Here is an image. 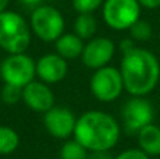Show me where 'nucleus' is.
Here are the masks:
<instances>
[{"instance_id": "nucleus-9", "label": "nucleus", "mask_w": 160, "mask_h": 159, "mask_svg": "<svg viewBox=\"0 0 160 159\" xmlns=\"http://www.w3.org/2000/svg\"><path fill=\"white\" fill-rule=\"evenodd\" d=\"M115 49L112 39L107 37H93L84 44L80 59L86 68L96 70L110 65L115 55Z\"/></svg>"}, {"instance_id": "nucleus-14", "label": "nucleus", "mask_w": 160, "mask_h": 159, "mask_svg": "<svg viewBox=\"0 0 160 159\" xmlns=\"http://www.w3.org/2000/svg\"><path fill=\"white\" fill-rule=\"evenodd\" d=\"M138 145L146 155L159 156L160 155V127L156 124H148L136 134Z\"/></svg>"}, {"instance_id": "nucleus-11", "label": "nucleus", "mask_w": 160, "mask_h": 159, "mask_svg": "<svg viewBox=\"0 0 160 159\" xmlns=\"http://www.w3.org/2000/svg\"><path fill=\"white\" fill-rule=\"evenodd\" d=\"M22 101L32 111L44 114L55 106V95L48 83L34 79L22 87Z\"/></svg>"}, {"instance_id": "nucleus-3", "label": "nucleus", "mask_w": 160, "mask_h": 159, "mask_svg": "<svg viewBox=\"0 0 160 159\" xmlns=\"http://www.w3.org/2000/svg\"><path fill=\"white\" fill-rule=\"evenodd\" d=\"M31 33L30 24L18 13H0V48L7 54L25 52L31 44Z\"/></svg>"}, {"instance_id": "nucleus-4", "label": "nucleus", "mask_w": 160, "mask_h": 159, "mask_svg": "<svg viewBox=\"0 0 160 159\" xmlns=\"http://www.w3.org/2000/svg\"><path fill=\"white\" fill-rule=\"evenodd\" d=\"M30 27L41 41L55 42L65 33V18L56 7L41 4L31 13Z\"/></svg>"}, {"instance_id": "nucleus-17", "label": "nucleus", "mask_w": 160, "mask_h": 159, "mask_svg": "<svg viewBox=\"0 0 160 159\" xmlns=\"http://www.w3.org/2000/svg\"><path fill=\"white\" fill-rule=\"evenodd\" d=\"M129 37L135 42H146L152 38L153 35V27L148 20L139 18L129 27Z\"/></svg>"}, {"instance_id": "nucleus-26", "label": "nucleus", "mask_w": 160, "mask_h": 159, "mask_svg": "<svg viewBox=\"0 0 160 159\" xmlns=\"http://www.w3.org/2000/svg\"><path fill=\"white\" fill-rule=\"evenodd\" d=\"M8 2H10V0H0V13H3V11L7 10Z\"/></svg>"}, {"instance_id": "nucleus-21", "label": "nucleus", "mask_w": 160, "mask_h": 159, "mask_svg": "<svg viewBox=\"0 0 160 159\" xmlns=\"http://www.w3.org/2000/svg\"><path fill=\"white\" fill-rule=\"evenodd\" d=\"M114 159H150L149 155H146L141 148H129L122 151L121 154H118Z\"/></svg>"}, {"instance_id": "nucleus-1", "label": "nucleus", "mask_w": 160, "mask_h": 159, "mask_svg": "<svg viewBox=\"0 0 160 159\" xmlns=\"http://www.w3.org/2000/svg\"><path fill=\"white\" fill-rule=\"evenodd\" d=\"M119 70L131 96H149L160 80V62L146 48L135 47L122 54Z\"/></svg>"}, {"instance_id": "nucleus-2", "label": "nucleus", "mask_w": 160, "mask_h": 159, "mask_svg": "<svg viewBox=\"0 0 160 159\" xmlns=\"http://www.w3.org/2000/svg\"><path fill=\"white\" fill-rule=\"evenodd\" d=\"M73 137L88 152L111 151L119 141L121 126L110 113L88 110L78 117Z\"/></svg>"}, {"instance_id": "nucleus-22", "label": "nucleus", "mask_w": 160, "mask_h": 159, "mask_svg": "<svg viewBox=\"0 0 160 159\" xmlns=\"http://www.w3.org/2000/svg\"><path fill=\"white\" fill-rule=\"evenodd\" d=\"M136 45H135V41H133L132 38H125V39H122L121 42H119V49H121V52L122 54H125V52H128V51H131L132 48H135Z\"/></svg>"}, {"instance_id": "nucleus-15", "label": "nucleus", "mask_w": 160, "mask_h": 159, "mask_svg": "<svg viewBox=\"0 0 160 159\" xmlns=\"http://www.w3.org/2000/svg\"><path fill=\"white\" fill-rule=\"evenodd\" d=\"M97 18L93 13H79L73 23V33L79 35L83 41H88L97 34Z\"/></svg>"}, {"instance_id": "nucleus-5", "label": "nucleus", "mask_w": 160, "mask_h": 159, "mask_svg": "<svg viewBox=\"0 0 160 159\" xmlns=\"http://www.w3.org/2000/svg\"><path fill=\"white\" fill-rule=\"evenodd\" d=\"M125 90L121 70L115 66H102L96 69L90 78V92L101 103L117 100Z\"/></svg>"}, {"instance_id": "nucleus-18", "label": "nucleus", "mask_w": 160, "mask_h": 159, "mask_svg": "<svg viewBox=\"0 0 160 159\" xmlns=\"http://www.w3.org/2000/svg\"><path fill=\"white\" fill-rule=\"evenodd\" d=\"M90 152L78 140H68L59 151L61 159H87Z\"/></svg>"}, {"instance_id": "nucleus-25", "label": "nucleus", "mask_w": 160, "mask_h": 159, "mask_svg": "<svg viewBox=\"0 0 160 159\" xmlns=\"http://www.w3.org/2000/svg\"><path fill=\"white\" fill-rule=\"evenodd\" d=\"M21 4H24L25 7H31V8H35L38 6H41L42 0H18Z\"/></svg>"}, {"instance_id": "nucleus-13", "label": "nucleus", "mask_w": 160, "mask_h": 159, "mask_svg": "<svg viewBox=\"0 0 160 159\" xmlns=\"http://www.w3.org/2000/svg\"><path fill=\"white\" fill-rule=\"evenodd\" d=\"M83 48H84V41L75 33H63L55 41L56 54H59L66 61H73L76 58H80Z\"/></svg>"}, {"instance_id": "nucleus-10", "label": "nucleus", "mask_w": 160, "mask_h": 159, "mask_svg": "<svg viewBox=\"0 0 160 159\" xmlns=\"http://www.w3.org/2000/svg\"><path fill=\"white\" fill-rule=\"evenodd\" d=\"M78 117L68 107L53 106L44 113L42 123L49 135L58 140H68L75 132Z\"/></svg>"}, {"instance_id": "nucleus-23", "label": "nucleus", "mask_w": 160, "mask_h": 159, "mask_svg": "<svg viewBox=\"0 0 160 159\" xmlns=\"http://www.w3.org/2000/svg\"><path fill=\"white\" fill-rule=\"evenodd\" d=\"M141 7L148 8V10H156L160 7V0H138Z\"/></svg>"}, {"instance_id": "nucleus-24", "label": "nucleus", "mask_w": 160, "mask_h": 159, "mask_svg": "<svg viewBox=\"0 0 160 159\" xmlns=\"http://www.w3.org/2000/svg\"><path fill=\"white\" fill-rule=\"evenodd\" d=\"M87 159H114L110 155V151H97V152H90Z\"/></svg>"}, {"instance_id": "nucleus-16", "label": "nucleus", "mask_w": 160, "mask_h": 159, "mask_svg": "<svg viewBox=\"0 0 160 159\" xmlns=\"http://www.w3.org/2000/svg\"><path fill=\"white\" fill-rule=\"evenodd\" d=\"M20 137L16 130L7 126H0V155H10L17 151Z\"/></svg>"}, {"instance_id": "nucleus-8", "label": "nucleus", "mask_w": 160, "mask_h": 159, "mask_svg": "<svg viewBox=\"0 0 160 159\" xmlns=\"http://www.w3.org/2000/svg\"><path fill=\"white\" fill-rule=\"evenodd\" d=\"M122 126L129 134H138L143 127L152 124L155 120L153 104L146 96H131L121 109Z\"/></svg>"}, {"instance_id": "nucleus-12", "label": "nucleus", "mask_w": 160, "mask_h": 159, "mask_svg": "<svg viewBox=\"0 0 160 159\" xmlns=\"http://www.w3.org/2000/svg\"><path fill=\"white\" fill-rule=\"evenodd\" d=\"M35 68L37 76L39 78V80L48 85L62 82L66 78L68 70H69L68 61L56 52H49L42 55L35 62Z\"/></svg>"}, {"instance_id": "nucleus-6", "label": "nucleus", "mask_w": 160, "mask_h": 159, "mask_svg": "<svg viewBox=\"0 0 160 159\" xmlns=\"http://www.w3.org/2000/svg\"><path fill=\"white\" fill-rule=\"evenodd\" d=\"M141 10L138 0H104L101 7L102 20L114 31H128L141 18Z\"/></svg>"}, {"instance_id": "nucleus-19", "label": "nucleus", "mask_w": 160, "mask_h": 159, "mask_svg": "<svg viewBox=\"0 0 160 159\" xmlns=\"http://www.w3.org/2000/svg\"><path fill=\"white\" fill-rule=\"evenodd\" d=\"M2 100L7 106H14L20 100H22V87L16 86V85L4 83L2 89Z\"/></svg>"}, {"instance_id": "nucleus-20", "label": "nucleus", "mask_w": 160, "mask_h": 159, "mask_svg": "<svg viewBox=\"0 0 160 159\" xmlns=\"http://www.w3.org/2000/svg\"><path fill=\"white\" fill-rule=\"evenodd\" d=\"M104 0H72V6L78 13H94L102 7Z\"/></svg>"}, {"instance_id": "nucleus-7", "label": "nucleus", "mask_w": 160, "mask_h": 159, "mask_svg": "<svg viewBox=\"0 0 160 159\" xmlns=\"http://www.w3.org/2000/svg\"><path fill=\"white\" fill-rule=\"evenodd\" d=\"M37 76L35 61L25 52L8 54L0 64V78L4 83L24 87Z\"/></svg>"}]
</instances>
